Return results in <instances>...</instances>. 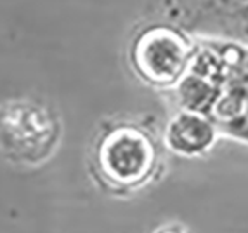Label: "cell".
<instances>
[{
	"label": "cell",
	"mask_w": 248,
	"mask_h": 233,
	"mask_svg": "<svg viewBox=\"0 0 248 233\" xmlns=\"http://www.w3.org/2000/svg\"><path fill=\"white\" fill-rule=\"evenodd\" d=\"M156 148L151 137L136 127H116L101 139L95 151L97 172L115 190H137L156 169Z\"/></svg>",
	"instance_id": "1"
},
{
	"label": "cell",
	"mask_w": 248,
	"mask_h": 233,
	"mask_svg": "<svg viewBox=\"0 0 248 233\" xmlns=\"http://www.w3.org/2000/svg\"><path fill=\"white\" fill-rule=\"evenodd\" d=\"M156 233H186L181 226H165V228L158 230Z\"/></svg>",
	"instance_id": "5"
},
{
	"label": "cell",
	"mask_w": 248,
	"mask_h": 233,
	"mask_svg": "<svg viewBox=\"0 0 248 233\" xmlns=\"http://www.w3.org/2000/svg\"><path fill=\"white\" fill-rule=\"evenodd\" d=\"M56 127L47 113L37 108H17L0 118V148L19 162H38L54 145Z\"/></svg>",
	"instance_id": "2"
},
{
	"label": "cell",
	"mask_w": 248,
	"mask_h": 233,
	"mask_svg": "<svg viewBox=\"0 0 248 233\" xmlns=\"http://www.w3.org/2000/svg\"><path fill=\"white\" fill-rule=\"evenodd\" d=\"M165 141L175 153L200 155L214 145L215 129L205 116L184 112L169 124Z\"/></svg>",
	"instance_id": "4"
},
{
	"label": "cell",
	"mask_w": 248,
	"mask_h": 233,
	"mask_svg": "<svg viewBox=\"0 0 248 233\" xmlns=\"http://www.w3.org/2000/svg\"><path fill=\"white\" fill-rule=\"evenodd\" d=\"M189 58V47L181 35L169 28H155L142 35L134 49L139 75L151 83L169 85L181 77Z\"/></svg>",
	"instance_id": "3"
}]
</instances>
